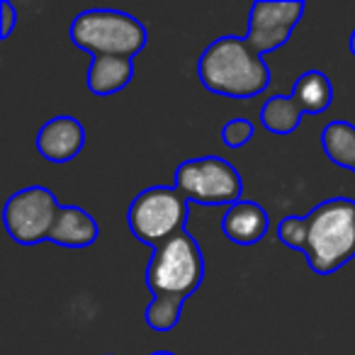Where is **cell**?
<instances>
[{
  "mask_svg": "<svg viewBox=\"0 0 355 355\" xmlns=\"http://www.w3.org/2000/svg\"><path fill=\"white\" fill-rule=\"evenodd\" d=\"M59 207L61 205L56 202L51 190L32 185V188L10 195L6 209H3V222H6L12 241L22 243V246H35V243L49 239Z\"/></svg>",
  "mask_w": 355,
  "mask_h": 355,
  "instance_id": "52a82bcc",
  "label": "cell"
},
{
  "mask_svg": "<svg viewBox=\"0 0 355 355\" xmlns=\"http://www.w3.org/2000/svg\"><path fill=\"white\" fill-rule=\"evenodd\" d=\"M85 129L76 117H51L37 134V148L51 163H69L83 151Z\"/></svg>",
  "mask_w": 355,
  "mask_h": 355,
  "instance_id": "9c48e42d",
  "label": "cell"
},
{
  "mask_svg": "<svg viewBox=\"0 0 355 355\" xmlns=\"http://www.w3.org/2000/svg\"><path fill=\"white\" fill-rule=\"evenodd\" d=\"M350 51H353V56H355V30H353V35H350Z\"/></svg>",
  "mask_w": 355,
  "mask_h": 355,
  "instance_id": "ffe728a7",
  "label": "cell"
},
{
  "mask_svg": "<svg viewBox=\"0 0 355 355\" xmlns=\"http://www.w3.org/2000/svg\"><path fill=\"white\" fill-rule=\"evenodd\" d=\"M205 280V258L200 243L188 232H178L158 248L146 266V285L153 295H175L188 300Z\"/></svg>",
  "mask_w": 355,
  "mask_h": 355,
  "instance_id": "277c9868",
  "label": "cell"
},
{
  "mask_svg": "<svg viewBox=\"0 0 355 355\" xmlns=\"http://www.w3.org/2000/svg\"><path fill=\"white\" fill-rule=\"evenodd\" d=\"M175 188L198 205H236L241 202L243 183L239 171L217 156L190 158L175 168Z\"/></svg>",
  "mask_w": 355,
  "mask_h": 355,
  "instance_id": "8992f818",
  "label": "cell"
},
{
  "mask_svg": "<svg viewBox=\"0 0 355 355\" xmlns=\"http://www.w3.org/2000/svg\"><path fill=\"white\" fill-rule=\"evenodd\" d=\"M146 27L122 10L95 8L71 22V42L95 56H127L134 59L146 46Z\"/></svg>",
  "mask_w": 355,
  "mask_h": 355,
  "instance_id": "3957f363",
  "label": "cell"
},
{
  "mask_svg": "<svg viewBox=\"0 0 355 355\" xmlns=\"http://www.w3.org/2000/svg\"><path fill=\"white\" fill-rule=\"evenodd\" d=\"M151 355H173V353H151Z\"/></svg>",
  "mask_w": 355,
  "mask_h": 355,
  "instance_id": "44dd1931",
  "label": "cell"
},
{
  "mask_svg": "<svg viewBox=\"0 0 355 355\" xmlns=\"http://www.w3.org/2000/svg\"><path fill=\"white\" fill-rule=\"evenodd\" d=\"M222 232L229 241L239 246H253L268 234V214L261 205L256 202H241L232 205L222 219Z\"/></svg>",
  "mask_w": 355,
  "mask_h": 355,
  "instance_id": "8fae6325",
  "label": "cell"
},
{
  "mask_svg": "<svg viewBox=\"0 0 355 355\" xmlns=\"http://www.w3.org/2000/svg\"><path fill=\"white\" fill-rule=\"evenodd\" d=\"M353 171H355V168H353Z\"/></svg>",
  "mask_w": 355,
  "mask_h": 355,
  "instance_id": "7402d4cb",
  "label": "cell"
},
{
  "mask_svg": "<svg viewBox=\"0 0 355 355\" xmlns=\"http://www.w3.org/2000/svg\"><path fill=\"white\" fill-rule=\"evenodd\" d=\"M98 234V222L85 209L73 207V205H61L46 241L66 248H85L95 243Z\"/></svg>",
  "mask_w": 355,
  "mask_h": 355,
  "instance_id": "30bf717a",
  "label": "cell"
},
{
  "mask_svg": "<svg viewBox=\"0 0 355 355\" xmlns=\"http://www.w3.org/2000/svg\"><path fill=\"white\" fill-rule=\"evenodd\" d=\"M326 156L340 168H355V127L350 122H329L321 132Z\"/></svg>",
  "mask_w": 355,
  "mask_h": 355,
  "instance_id": "9a60e30c",
  "label": "cell"
},
{
  "mask_svg": "<svg viewBox=\"0 0 355 355\" xmlns=\"http://www.w3.org/2000/svg\"><path fill=\"white\" fill-rule=\"evenodd\" d=\"M188 198L175 185H153L132 200L127 222L139 241L158 248L163 241L185 232Z\"/></svg>",
  "mask_w": 355,
  "mask_h": 355,
  "instance_id": "5b68a950",
  "label": "cell"
},
{
  "mask_svg": "<svg viewBox=\"0 0 355 355\" xmlns=\"http://www.w3.org/2000/svg\"><path fill=\"white\" fill-rule=\"evenodd\" d=\"M183 297L175 295H153L151 304L146 306V324L148 329L158 331V334H166V331H173L180 321V314H183Z\"/></svg>",
  "mask_w": 355,
  "mask_h": 355,
  "instance_id": "2e32d148",
  "label": "cell"
},
{
  "mask_svg": "<svg viewBox=\"0 0 355 355\" xmlns=\"http://www.w3.org/2000/svg\"><path fill=\"white\" fill-rule=\"evenodd\" d=\"M304 110L292 95H275L261 107V122L272 134H292L302 124Z\"/></svg>",
  "mask_w": 355,
  "mask_h": 355,
  "instance_id": "5bb4252c",
  "label": "cell"
},
{
  "mask_svg": "<svg viewBox=\"0 0 355 355\" xmlns=\"http://www.w3.org/2000/svg\"><path fill=\"white\" fill-rule=\"evenodd\" d=\"M306 217H285L277 227V239L285 243L287 248H297V251H304L306 246Z\"/></svg>",
  "mask_w": 355,
  "mask_h": 355,
  "instance_id": "e0dca14e",
  "label": "cell"
},
{
  "mask_svg": "<svg viewBox=\"0 0 355 355\" xmlns=\"http://www.w3.org/2000/svg\"><path fill=\"white\" fill-rule=\"evenodd\" d=\"M292 98L304 110V114H319L334 100V85L321 71H306L297 78Z\"/></svg>",
  "mask_w": 355,
  "mask_h": 355,
  "instance_id": "4fadbf2b",
  "label": "cell"
},
{
  "mask_svg": "<svg viewBox=\"0 0 355 355\" xmlns=\"http://www.w3.org/2000/svg\"><path fill=\"white\" fill-rule=\"evenodd\" d=\"M304 15V3L300 0H261L253 3L251 20H248L246 42L256 54H268V51L280 49L287 44L292 30L300 25Z\"/></svg>",
  "mask_w": 355,
  "mask_h": 355,
  "instance_id": "ba28073f",
  "label": "cell"
},
{
  "mask_svg": "<svg viewBox=\"0 0 355 355\" xmlns=\"http://www.w3.org/2000/svg\"><path fill=\"white\" fill-rule=\"evenodd\" d=\"M306 263L319 275H331L355 258V202L331 198L306 214Z\"/></svg>",
  "mask_w": 355,
  "mask_h": 355,
  "instance_id": "7a4b0ae2",
  "label": "cell"
},
{
  "mask_svg": "<svg viewBox=\"0 0 355 355\" xmlns=\"http://www.w3.org/2000/svg\"><path fill=\"white\" fill-rule=\"evenodd\" d=\"M15 22H17V12H15V6H12L10 0H3L0 3V37L8 40L15 30Z\"/></svg>",
  "mask_w": 355,
  "mask_h": 355,
  "instance_id": "d6986e66",
  "label": "cell"
},
{
  "mask_svg": "<svg viewBox=\"0 0 355 355\" xmlns=\"http://www.w3.org/2000/svg\"><path fill=\"white\" fill-rule=\"evenodd\" d=\"M134 76V59L127 56H95L88 69V88L93 95H112L127 88Z\"/></svg>",
  "mask_w": 355,
  "mask_h": 355,
  "instance_id": "7c38bea8",
  "label": "cell"
},
{
  "mask_svg": "<svg viewBox=\"0 0 355 355\" xmlns=\"http://www.w3.org/2000/svg\"><path fill=\"white\" fill-rule=\"evenodd\" d=\"M198 73L209 93L224 98H256L270 83V69L261 54L248 46L246 37H219L202 51Z\"/></svg>",
  "mask_w": 355,
  "mask_h": 355,
  "instance_id": "6da1fadb",
  "label": "cell"
},
{
  "mask_svg": "<svg viewBox=\"0 0 355 355\" xmlns=\"http://www.w3.org/2000/svg\"><path fill=\"white\" fill-rule=\"evenodd\" d=\"M253 134H256V127H253L248 119H232V122L224 124L222 141L227 144L229 148H241L251 141Z\"/></svg>",
  "mask_w": 355,
  "mask_h": 355,
  "instance_id": "ac0fdd59",
  "label": "cell"
}]
</instances>
